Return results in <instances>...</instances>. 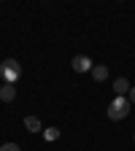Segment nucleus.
<instances>
[{"instance_id": "nucleus-1", "label": "nucleus", "mask_w": 135, "mask_h": 151, "mask_svg": "<svg viewBox=\"0 0 135 151\" xmlns=\"http://www.w3.org/2000/svg\"><path fill=\"white\" fill-rule=\"evenodd\" d=\"M0 78H3V84H16L22 78V65L16 60H3L0 62Z\"/></svg>"}, {"instance_id": "nucleus-2", "label": "nucleus", "mask_w": 135, "mask_h": 151, "mask_svg": "<svg viewBox=\"0 0 135 151\" xmlns=\"http://www.w3.org/2000/svg\"><path fill=\"white\" fill-rule=\"evenodd\" d=\"M130 108H132L130 97H113V100H111V105H108V119H113V122H119V119H127Z\"/></svg>"}, {"instance_id": "nucleus-3", "label": "nucleus", "mask_w": 135, "mask_h": 151, "mask_svg": "<svg viewBox=\"0 0 135 151\" xmlns=\"http://www.w3.org/2000/svg\"><path fill=\"white\" fill-rule=\"evenodd\" d=\"M70 65H73V70H76V73H89V70L95 68V65H92V60H89V57H84V54L73 57V62H70Z\"/></svg>"}, {"instance_id": "nucleus-4", "label": "nucleus", "mask_w": 135, "mask_h": 151, "mask_svg": "<svg viewBox=\"0 0 135 151\" xmlns=\"http://www.w3.org/2000/svg\"><path fill=\"white\" fill-rule=\"evenodd\" d=\"M25 129L27 132H43V124L38 116H25Z\"/></svg>"}, {"instance_id": "nucleus-5", "label": "nucleus", "mask_w": 135, "mask_h": 151, "mask_svg": "<svg viewBox=\"0 0 135 151\" xmlns=\"http://www.w3.org/2000/svg\"><path fill=\"white\" fill-rule=\"evenodd\" d=\"M16 97V86L14 84H3V86H0V100H3V103H11Z\"/></svg>"}, {"instance_id": "nucleus-6", "label": "nucleus", "mask_w": 135, "mask_h": 151, "mask_svg": "<svg viewBox=\"0 0 135 151\" xmlns=\"http://www.w3.org/2000/svg\"><path fill=\"white\" fill-rule=\"evenodd\" d=\"M130 89H132V86H130L127 78H116V81H113V92H116V97H124Z\"/></svg>"}, {"instance_id": "nucleus-7", "label": "nucleus", "mask_w": 135, "mask_h": 151, "mask_svg": "<svg viewBox=\"0 0 135 151\" xmlns=\"http://www.w3.org/2000/svg\"><path fill=\"white\" fill-rule=\"evenodd\" d=\"M92 78H95V81H105V78H108V68H105V65H95V68H92Z\"/></svg>"}, {"instance_id": "nucleus-8", "label": "nucleus", "mask_w": 135, "mask_h": 151, "mask_svg": "<svg viewBox=\"0 0 135 151\" xmlns=\"http://www.w3.org/2000/svg\"><path fill=\"white\" fill-rule=\"evenodd\" d=\"M43 138L46 140H57V138H60V129H57V127H43Z\"/></svg>"}, {"instance_id": "nucleus-9", "label": "nucleus", "mask_w": 135, "mask_h": 151, "mask_svg": "<svg viewBox=\"0 0 135 151\" xmlns=\"http://www.w3.org/2000/svg\"><path fill=\"white\" fill-rule=\"evenodd\" d=\"M0 151H22V148H19L16 143H3V146H0Z\"/></svg>"}, {"instance_id": "nucleus-10", "label": "nucleus", "mask_w": 135, "mask_h": 151, "mask_svg": "<svg viewBox=\"0 0 135 151\" xmlns=\"http://www.w3.org/2000/svg\"><path fill=\"white\" fill-rule=\"evenodd\" d=\"M130 103H132V105H135V86H132V89H130Z\"/></svg>"}, {"instance_id": "nucleus-11", "label": "nucleus", "mask_w": 135, "mask_h": 151, "mask_svg": "<svg viewBox=\"0 0 135 151\" xmlns=\"http://www.w3.org/2000/svg\"><path fill=\"white\" fill-rule=\"evenodd\" d=\"M132 138H135V132H132Z\"/></svg>"}]
</instances>
